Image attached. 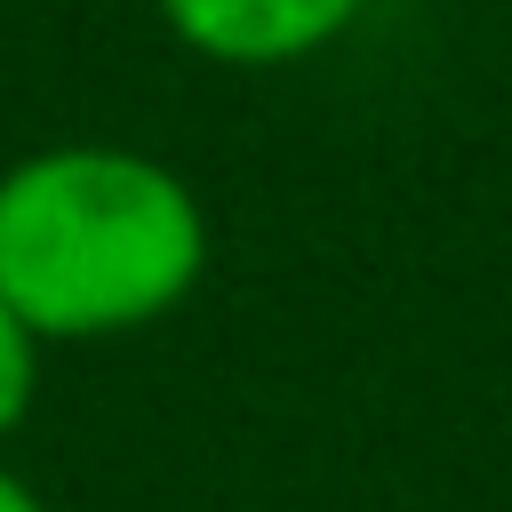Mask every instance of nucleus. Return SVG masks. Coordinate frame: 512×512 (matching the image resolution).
I'll return each instance as SVG.
<instances>
[{
    "instance_id": "nucleus-4",
    "label": "nucleus",
    "mask_w": 512,
    "mask_h": 512,
    "mask_svg": "<svg viewBox=\"0 0 512 512\" xmlns=\"http://www.w3.org/2000/svg\"><path fill=\"white\" fill-rule=\"evenodd\" d=\"M0 512H48V504H40V488H32L24 472H8V464H0Z\"/></svg>"
},
{
    "instance_id": "nucleus-2",
    "label": "nucleus",
    "mask_w": 512,
    "mask_h": 512,
    "mask_svg": "<svg viewBox=\"0 0 512 512\" xmlns=\"http://www.w3.org/2000/svg\"><path fill=\"white\" fill-rule=\"evenodd\" d=\"M168 40L224 72H280L336 48L368 0H152Z\"/></svg>"
},
{
    "instance_id": "nucleus-1",
    "label": "nucleus",
    "mask_w": 512,
    "mask_h": 512,
    "mask_svg": "<svg viewBox=\"0 0 512 512\" xmlns=\"http://www.w3.org/2000/svg\"><path fill=\"white\" fill-rule=\"evenodd\" d=\"M208 272L200 192L136 144H40L0 168V296L40 344L168 320Z\"/></svg>"
},
{
    "instance_id": "nucleus-3",
    "label": "nucleus",
    "mask_w": 512,
    "mask_h": 512,
    "mask_svg": "<svg viewBox=\"0 0 512 512\" xmlns=\"http://www.w3.org/2000/svg\"><path fill=\"white\" fill-rule=\"evenodd\" d=\"M40 352H48V344H40V336L16 320V304L0 296V440L32 416V392H40Z\"/></svg>"
}]
</instances>
